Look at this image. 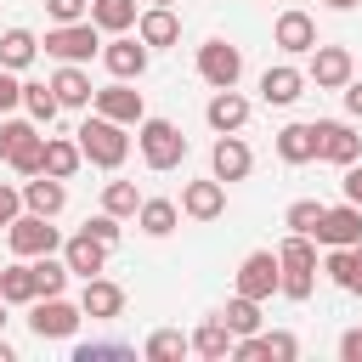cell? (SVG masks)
Listing matches in <instances>:
<instances>
[{
	"label": "cell",
	"mask_w": 362,
	"mask_h": 362,
	"mask_svg": "<svg viewBox=\"0 0 362 362\" xmlns=\"http://www.w3.org/2000/svg\"><path fill=\"white\" fill-rule=\"evenodd\" d=\"M317 158H328V164H356L362 158V136L345 124V119H317Z\"/></svg>",
	"instance_id": "30bf717a"
},
{
	"label": "cell",
	"mask_w": 362,
	"mask_h": 362,
	"mask_svg": "<svg viewBox=\"0 0 362 362\" xmlns=\"http://www.w3.org/2000/svg\"><path fill=\"white\" fill-rule=\"evenodd\" d=\"M85 322V311L79 305H68L62 294H40L34 300V311H28V328H34V339H74V328Z\"/></svg>",
	"instance_id": "8992f818"
},
{
	"label": "cell",
	"mask_w": 362,
	"mask_h": 362,
	"mask_svg": "<svg viewBox=\"0 0 362 362\" xmlns=\"http://www.w3.org/2000/svg\"><path fill=\"white\" fill-rule=\"evenodd\" d=\"M79 232H90V238H102V243L113 249V243H119V215H107V209H102V215H90Z\"/></svg>",
	"instance_id": "60d3db41"
},
{
	"label": "cell",
	"mask_w": 362,
	"mask_h": 362,
	"mask_svg": "<svg viewBox=\"0 0 362 362\" xmlns=\"http://www.w3.org/2000/svg\"><path fill=\"white\" fill-rule=\"evenodd\" d=\"M232 356H243V362H255V356L260 362H294L300 356V339L283 334V328L277 334H243V339H232Z\"/></svg>",
	"instance_id": "5bb4252c"
},
{
	"label": "cell",
	"mask_w": 362,
	"mask_h": 362,
	"mask_svg": "<svg viewBox=\"0 0 362 362\" xmlns=\"http://www.w3.org/2000/svg\"><path fill=\"white\" fill-rule=\"evenodd\" d=\"M74 136H79V153H85L96 170H119V164L130 158V136H124V124H113V119H102V113H90Z\"/></svg>",
	"instance_id": "6da1fadb"
},
{
	"label": "cell",
	"mask_w": 362,
	"mask_h": 362,
	"mask_svg": "<svg viewBox=\"0 0 362 362\" xmlns=\"http://www.w3.org/2000/svg\"><path fill=\"white\" fill-rule=\"evenodd\" d=\"M90 23L102 34H130L136 28V0H90Z\"/></svg>",
	"instance_id": "f546056e"
},
{
	"label": "cell",
	"mask_w": 362,
	"mask_h": 362,
	"mask_svg": "<svg viewBox=\"0 0 362 362\" xmlns=\"http://www.w3.org/2000/svg\"><path fill=\"white\" fill-rule=\"evenodd\" d=\"M249 170H255V153H249V141H243L238 130L209 147V175H215V181H243Z\"/></svg>",
	"instance_id": "4fadbf2b"
},
{
	"label": "cell",
	"mask_w": 362,
	"mask_h": 362,
	"mask_svg": "<svg viewBox=\"0 0 362 362\" xmlns=\"http://www.w3.org/2000/svg\"><path fill=\"white\" fill-rule=\"evenodd\" d=\"M328 6H334V11H351V6H356V0H328Z\"/></svg>",
	"instance_id": "681fc988"
},
{
	"label": "cell",
	"mask_w": 362,
	"mask_h": 362,
	"mask_svg": "<svg viewBox=\"0 0 362 362\" xmlns=\"http://www.w3.org/2000/svg\"><path fill=\"white\" fill-rule=\"evenodd\" d=\"M153 6H175V0H153Z\"/></svg>",
	"instance_id": "816d5d0a"
},
{
	"label": "cell",
	"mask_w": 362,
	"mask_h": 362,
	"mask_svg": "<svg viewBox=\"0 0 362 362\" xmlns=\"http://www.w3.org/2000/svg\"><path fill=\"white\" fill-rule=\"evenodd\" d=\"M28 266H34V300H40V294H62V288H68V277H74V272H68V260H57V255H34Z\"/></svg>",
	"instance_id": "836d02e7"
},
{
	"label": "cell",
	"mask_w": 362,
	"mask_h": 362,
	"mask_svg": "<svg viewBox=\"0 0 362 362\" xmlns=\"http://www.w3.org/2000/svg\"><path fill=\"white\" fill-rule=\"evenodd\" d=\"M102 68H107L113 79H141V74H147V45L130 40V34H113V40L102 45Z\"/></svg>",
	"instance_id": "9a60e30c"
},
{
	"label": "cell",
	"mask_w": 362,
	"mask_h": 362,
	"mask_svg": "<svg viewBox=\"0 0 362 362\" xmlns=\"http://www.w3.org/2000/svg\"><path fill=\"white\" fill-rule=\"evenodd\" d=\"M45 11H51V23H79V17H90V0H45Z\"/></svg>",
	"instance_id": "b9f144b4"
},
{
	"label": "cell",
	"mask_w": 362,
	"mask_h": 362,
	"mask_svg": "<svg viewBox=\"0 0 362 362\" xmlns=\"http://www.w3.org/2000/svg\"><path fill=\"white\" fill-rule=\"evenodd\" d=\"M339 90H345V113H351V119H362V79L351 74V79H345Z\"/></svg>",
	"instance_id": "f6af8a7d"
},
{
	"label": "cell",
	"mask_w": 362,
	"mask_h": 362,
	"mask_svg": "<svg viewBox=\"0 0 362 362\" xmlns=\"http://www.w3.org/2000/svg\"><path fill=\"white\" fill-rule=\"evenodd\" d=\"M277 266H288V272H317V243H311L305 232H288V238L277 243Z\"/></svg>",
	"instance_id": "e575fe53"
},
{
	"label": "cell",
	"mask_w": 362,
	"mask_h": 362,
	"mask_svg": "<svg viewBox=\"0 0 362 362\" xmlns=\"http://www.w3.org/2000/svg\"><path fill=\"white\" fill-rule=\"evenodd\" d=\"M107 356H136L130 345L119 339H90V345H74V362H107Z\"/></svg>",
	"instance_id": "ab89813d"
},
{
	"label": "cell",
	"mask_w": 362,
	"mask_h": 362,
	"mask_svg": "<svg viewBox=\"0 0 362 362\" xmlns=\"http://www.w3.org/2000/svg\"><path fill=\"white\" fill-rule=\"evenodd\" d=\"M181 215H192V221H221L226 215V181H187L181 187Z\"/></svg>",
	"instance_id": "2e32d148"
},
{
	"label": "cell",
	"mask_w": 362,
	"mask_h": 362,
	"mask_svg": "<svg viewBox=\"0 0 362 362\" xmlns=\"http://www.w3.org/2000/svg\"><path fill=\"white\" fill-rule=\"evenodd\" d=\"M351 74H356V62H351L345 45H311V74H305V79H311L317 90H339Z\"/></svg>",
	"instance_id": "7c38bea8"
},
{
	"label": "cell",
	"mask_w": 362,
	"mask_h": 362,
	"mask_svg": "<svg viewBox=\"0 0 362 362\" xmlns=\"http://www.w3.org/2000/svg\"><path fill=\"white\" fill-rule=\"evenodd\" d=\"M62 260H68V272H74V277H96V272L107 266V243H102V238H90V232H74V238L62 243Z\"/></svg>",
	"instance_id": "ffe728a7"
},
{
	"label": "cell",
	"mask_w": 362,
	"mask_h": 362,
	"mask_svg": "<svg viewBox=\"0 0 362 362\" xmlns=\"http://www.w3.org/2000/svg\"><path fill=\"white\" fill-rule=\"evenodd\" d=\"M136 40H141L147 51H164V45L181 40V17H175L170 6H147V11H136Z\"/></svg>",
	"instance_id": "e0dca14e"
},
{
	"label": "cell",
	"mask_w": 362,
	"mask_h": 362,
	"mask_svg": "<svg viewBox=\"0 0 362 362\" xmlns=\"http://www.w3.org/2000/svg\"><path fill=\"white\" fill-rule=\"evenodd\" d=\"M328 277L345 288V294H362V243H351V249H328Z\"/></svg>",
	"instance_id": "83f0119b"
},
{
	"label": "cell",
	"mask_w": 362,
	"mask_h": 362,
	"mask_svg": "<svg viewBox=\"0 0 362 362\" xmlns=\"http://www.w3.org/2000/svg\"><path fill=\"white\" fill-rule=\"evenodd\" d=\"M85 164V153H79V141H68V136H45V175H57V181H68L74 170Z\"/></svg>",
	"instance_id": "f1b7e54d"
},
{
	"label": "cell",
	"mask_w": 362,
	"mask_h": 362,
	"mask_svg": "<svg viewBox=\"0 0 362 362\" xmlns=\"http://www.w3.org/2000/svg\"><path fill=\"white\" fill-rule=\"evenodd\" d=\"M51 90H57L62 107H90V96H96V85H90V74H85L79 62H62V68L51 74Z\"/></svg>",
	"instance_id": "cb8c5ba5"
},
{
	"label": "cell",
	"mask_w": 362,
	"mask_h": 362,
	"mask_svg": "<svg viewBox=\"0 0 362 362\" xmlns=\"http://www.w3.org/2000/svg\"><path fill=\"white\" fill-rule=\"evenodd\" d=\"M345 198L362 209V164H345Z\"/></svg>",
	"instance_id": "bcb514c9"
},
{
	"label": "cell",
	"mask_w": 362,
	"mask_h": 362,
	"mask_svg": "<svg viewBox=\"0 0 362 362\" xmlns=\"http://www.w3.org/2000/svg\"><path fill=\"white\" fill-rule=\"evenodd\" d=\"M300 96H305V74H300V68L277 62V68H266V74H260V102L288 107V102H300Z\"/></svg>",
	"instance_id": "d6986e66"
},
{
	"label": "cell",
	"mask_w": 362,
	"mask_h": 362,
	"mask_svg": "<svg viewBox=\"0 0 362 362\" xmlns=\"http://www.w3.org/2000/svg\"><path fill=\"white\" fill-rule=\"evenodd\" d=\"M322 209H328V204H317V198H294V204H288V215H283V226L311 238V232H317V221H322Z\"/></svg>",
	"instance_id": "f35d334b"
},
{
	"label": "cell",
	"mask_w": 362,
	"mask_h": 362,
	"mask_svg": "<svg viewBox=\"0 0 362 362\" xmlns=\"http://www.w3.org/2000/svg\"><path fill=\"white\" fill-rule=\"evenodd\" d=\"M277 158L283 164H311L317 158V124H283L277 130Z\"/></svg>",
	"instance_id": "4316f807"
},
{
	"label": "cell",
	"mask_w": 362,
	"mask_h": 362,
	"mask_svg": "<svg viewBox=\"0 0 362 362\" xmlns=\"http://www.w3.org/2000/svg\"><path fill=\"white\" fill-rule=\"evenodd\" d=\"M322 249H351V243H362V209L345 198V204H334V209H322V221H317V232H311Z\"/></svg>",
	"instance_id": "9c48e42d"
},
{
	"label": "cell",
	"mask_w": 362,
	"mask_h": 362,
	"mask_svg": "<svg viewBox=\"0 0 362 362\" xmlns=\"http://www.w3.org/2000/svg\"><path fill=\"white\" fill-rule=\"evenodd\" d=\"M187 351H192V339H187L181 328H158V334L141 345V356H147V362H175V356H187Z\"/></svg>",
	"instance_id": "d590c367"
},
{
	"label": "cell",
	"mask_w": 362,
	"mask_h": 362,
	"mask_svg": "<svg viewBox=\"0 0 362 362\" xmlns=\"http://www.w3.org/2000/svg\"><path fill=\"white\" fill-rule=\"evenodd\" d=\"M0 158H6L17 175H40V164H45V136H40V124H34V119H6V124H0Z\"/></svg>",
	"instance_id": "7a4b0ae2"
},
{
	"label": "cell",
	"mask_w": 362,
	"mask_h": 362,
	"mask_svg": "<svg viewBox=\"0 0 362 362\" xmlns=\"http://www.w3.org/2000/svg\"><path fill=\"white\" fill-rule=\"evenodd\" d=\"M272 40H277V45L288 51V57H300V51H311V45H317V23H311V17L300 11V6H288V11L277 17Z\"/></svg>",
	"instance_id": "44dd1931"
},
{
	"label": "cell",
	"mask_w": 362,
	"mask_h": 362,
	"mask_svg": "<svg viewBox=\"0 0 362 362\" xmlns=\"http://www.w3.org/2000/svg\"><path fill=\"white\" fill-rule=\"evenodd\" d=\"M204 119H209V130H221V136H232V130H243L249 124V102L226 85V90H215L209 96V107H204Z\"/></svg>",
	"instance_id": "7402d4cb"
},
{
	"label": "cell",
	"mask_w": 362,
	"mask_h": 362,
	"mask_svg": "<svg viewBox=\"0 0 362 362\" xmlns=\"http://www.w3.org/2000/svg\"><path fill=\"white\" fill-rule=\"evenodd\" d=\"M187 339H192V351H198L204 362H226V356H232V339H238V334H232V328H226L221 317H209V322H198V328H192Z\"/></svg>",
	"instance_id": "484cf974"
},
{
	"label": "cell",
	"mask_w": 362,
	"mask_h": 362,
	"mask_svg": "<svg viewBox=\"0 0 362 362\" xmlns=\"http://www.w3.org/2000/svg\"><path fill=\"white\" fill-rule=\"evenodd\" d=\"M6 243H11V255L17 260H34V255H57L62 249V232L51 226V215H17L11 226H6Z\"/></svg>",
	"instance_id": "5b68a950"
},
{
	"label": "cell",
	"mask_w": 362,
	"mask_h": 362,
	"mask_svg": "<svg viewBox=\"0 0 362 362\" xmlns=\"http://www.w3.org/2000/svg\"><path fill=\"white\" fill-rule=\"evenodd\" d=\"M23 107H28V119H34V124H51L62 102H57V90H51V85L28 79V85H23Z\"/></svg>",
	"instance_id": "8d00e7d4"
},
{
	"label": "cell",
	"mask_w": 362,
	"mask_h": 362,
	"mask_svg": "<svg viewBox=\"0 0 362 362\" xmlns=\"http://www.w3.org/2000/svg\"><path fill=\"white\" fill-rule=\"evenodd\" d=\"M277 255L272 249H255V255H243V266H238V294H249V300H272L277 294Z\"/></svg>",
	"instance_id": "8fae6325"
},
{
	"label": "cell",
	"mask_w": 362,
	"mask_h": 362,
	"mask_svg": "<svg viewBox=\"0 0 362 362\" xmlns=\"http://www.w3.org/2000/svg\"><path fill=\"white\" fill-rule=\"evenodd\" d=\"M0 328H6V300H0Z\"/></svg>",
	"instance_id": "f907efd6"
},
{
	"label": "cell",
	"mask_w": 362,
	"mask_h": 362,
	"mask_svg": "<svg viewBox=\"0 0 362 362\" xmlns=\"http://www.w3.org/2000/svg\"><path fill=\"white\" fill-rule=\"evenodd\" d=\"M62 204H68V187H62L57 175H45V170H40V175H28V187H23V209H34V215H51V221H57V215H62Z\"/></svg>",
	"instance_id": "603a6c76"
},
{
	"label": "cell",
	"mask_w": 362,
	"mask_h": 362,
	"mask_svg": "<svg viewBox=\"0 0 362 362\" xmlns=\"http://www.w3.org/2000/svg\"><path fill=\"white\" fill-rule=\"evenodd\" d=\"M34 57H40V40H34L28 28H6V34H0V68L17 74V68H28Z\"/></svg>",
	"instance_id": "4dcf8cb0"
},
{
	"label": "cell",
	"mask_w": 362,
	"mask_h": 362,
	"mask_svg": "<svg viewBox=\"0 0 362 362\" xmlns=\"http://www.w3.org/2000/svg\"><path fill=\"white\" fill-rule=\"evenodd\" d=\"M339 356H345V362H362V328H351V334L339 339Z\"/></svg>",
	"instance_id": "7dc6e473"
},
{
	"label": "cell",
	"mask_w": 362,
	"mask_h": 362,
	"mask_svg": "<svg viewBox=\"0 0 362 362\" xmlns=\"http://www.w3.org/2000/svg\"><path fill=\"white\" fill-rule=\"evenodd\" d=\"M79 311H85V317H96V322H113V317L124 311V288H119V283H107V277L96 272V277H85V288H79Z\"/></svg>",
	"instance_id": "ac0fdd59"
},
{
	"label": "cell",
	"mask_w": 362,
	"mask_h": 362,
	"mask_svg": "<svg viewBox=\"0 0 362 362\" xmlns=\"http://www.w3.org/2000/svg\"><path fill=\"white\" fill-rule=\"evenodd\" d=\"M90 102H96V113H102V119H113V124H141V119H147V102H141V90H136L130 79L102 85Z\"/></svg>",
	"instance_id": "ba28073f"
},
{
	"label": "cell",
	"mask_w": 362,
	"mask_h": 362,
	"mask_svg": "<svg viewBox=\"0 0 362 362\" xmlns=\"http://www.w3.org/2000/svg\"><path fill=\"white\" fill-rule=\"evenodd\" d=\"M17 102H23V85L11 79V68H0V113H6V107H17Z\"/></svg>",
	"instance_id": "ee69618b"
},
{
	"label": "cell",
	"mask_w": 362,
	"mask_h": 362,
	"mask_svg": "<svg viewBox=\"0 0 362 362\" xmlns=\"http://www.w3.org/2000/svg\"><path fill=\"white\" fill-rule=\"evenodd\" d=\"M0 300L6 305H34V266L28 260H11L0 272Z\"/></svg>",
	"instance_id": "d6a6232c"
},
{
	"label": "cell",
	"mask_w": 362,
	"mask_h": 362,
	"mask_svg": "<svg viewBox=\"0 0 362 362\" xmlns=\"http://www.w3.org/2000/svg\"><path fill=\"white\" fill-rule=\"evenodd\" d=\"M136 130H141L136 141H141V158H147V170H175V164L187 158V136H181L170 119H141Z\"/></svg>",
	"instance_id": "277c9868"
},
{
	"label": "cell",
	"mask_w": 362,
	"mask_h": 362,
	"mask_svg": "<svg viewBox=\"0 0 362 362\" xmlns=\"http://www.w3.org/2000/svg\"><path fill=\"white\" fill-rule=\"evenodd\" d=\"M102 28L90 23V17H79V23H57L51 34H45V57H57V62H90V57H102V40H96Z\"/></svg>",
	"instance_id": "3957f363"
},
{
	"label": "cell",
	"mask_w": 362,
	"mask_h": 362,
	"mask_svg": "<svg viewBox=\"0 0 362 362\" xmlns=\"http://www.w3.org/2000/svg\"><path fill=\"white\" fill-rule=\"evenodd\" d=\"M17 215H23V192H17V187H6V181H0V232H6V226H11V221H17Z\"/></svg>",
	"instance_id": "7bdbcfd3"
},
{
	"label": "cell",
	"mask_w": 362,
	"mask_h": 362,
	"mask_svg": "<svg viewBox=\"0 0 362 362\" xmlns=\"http://www.w3.org/2000/svg\"><path fill=\"white\" fill-rule=\"evenodd\" d=\"M136 204H141L136 181H107V187H102V209H107V215L124 221V215H136Z\"/></svg>",
	"instance_id": "74e56055"
},
{
	"label": "cell",
	"mask_w": 362,
	"mask_h": 362,
	"mask_svg": "<svg viewBox=\"0 0 362 362\" xmlns=\"http://www.w3.org/2000/svg\"><path fill=\"white\" fill-rule=\"evenodd\" d=\"M175 221H181V204H175V198H141V204H136V226H141L147 238H170Z\"/></svg>",
	"instance_id": "d4e9b609"
},
{
	"label": "cell",
	"mask_w": 362,
	"mask_h": 362,
	"mask_svg": "<svg viewBox=\"0 0 362 362\" xmlns=\"http://www.w3.org/2000/svg\"><path fill=\"white\" fill-rule=\"evenodd\" d=\"M238 74H243V51L238 45H226V40H204L198 45V79L204 85L226 90V85H238Z\"/></svg>",
	"instance_id": "52a82bcc"
},
{
	"label": "cell",
	"mask_w": 362,
	"mask_h": 362,
	"mask_svg": "<svg viewBox=\"0 0 362 362\" xmlns=\"http://www.w3.org/2000/svg\"><path fill=\"white\" fill-rule=\"evenodd\" d=\"M0 362H17V356H11V345H6V339H0Z\"/></svg>",
	"instance_id": "c3c4849f"
},
{
	"label": "cell",
	"mask_w": 362,
	"mask_h": 362,
	"mask_svg": "<svg viewBox=\"0 0 362 362\" xmlns=\"http://www.w3.org/2000/svg\"><path fill=\"white\" fill-rule=\"evenodd\" d=\"M215 317H221V322H226L238 339H243V334H260V300H249V294H232V300H226Z\"/></svg>",
	"instance_id": "1f68e13d"
}]
</instances>
